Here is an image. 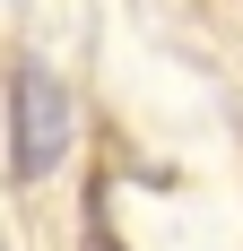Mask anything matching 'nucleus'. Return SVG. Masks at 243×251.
<instances>
[{"instance_id": "f257e3e1", "label": "nucleus", "mask_w": 243, "mask_h": 251, "mask_svg": "<svg viewBox=\"0 0 243 251\" xmlns=\"http://www.w3.org/2000/svg\"><path fill=\"white\" fill-rule=\"evenodd\" d=\"M61 156H70V87L44 61H18V78H9V165H18V182H44Z\"/></svg>"}]
</instances>
